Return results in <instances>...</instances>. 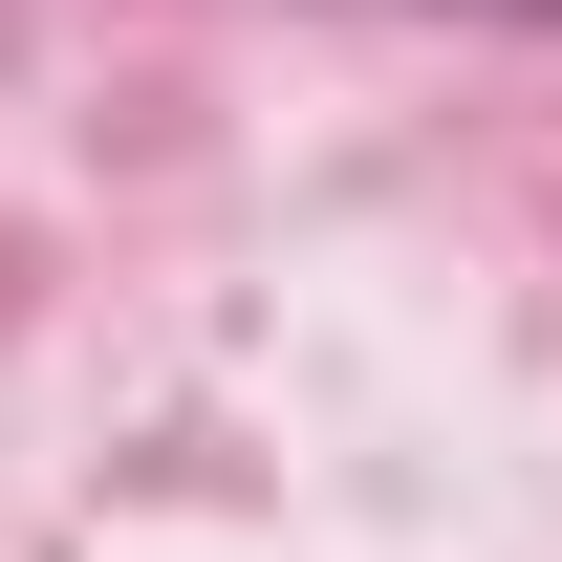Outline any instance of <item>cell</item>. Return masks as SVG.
Returning <instances> with one entry per match:
<instances>
[{
	"mask_svg": "<svg viewBox=\"0 0 562 562\" xmlns=\"http://www.w3.org/2000/svg\"><path fill=\"white\" fill-rule=\"evenodd\" d=\"M454 22H562V0H454Z\"/></svg>",
	"mask_w": 562,
	"mask_h": 562,
	"instance_id": "6da1fadb",
	"label": "cell"
}]
</instances>
